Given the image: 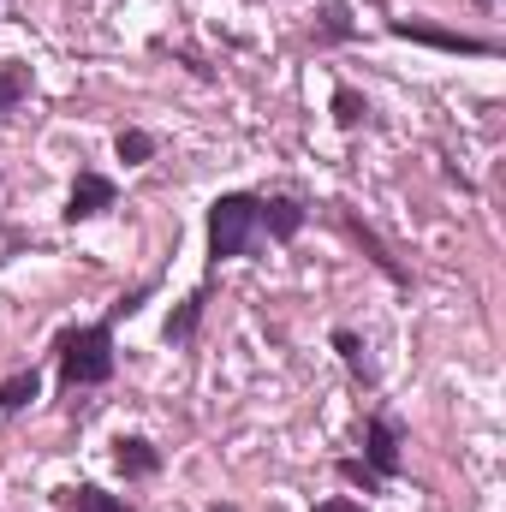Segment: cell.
<instances>
[{
  "label": "cell",
  "mask_w": 506,
  "mask_h": 512,
  "mask_svg": "<svg viewBox=\"0 0 506 512\" xmlns=\"http://www.w3.org/2000/svg\"><path fill=\"white\" fill-rule=\"evenodd\" d=\"M54 358H60V387H102L114 376V322L66 328Z\"/></svg>",
  "instance_id": "obj_1"
},
{
  "label": "cell",
  "mask_w": 506,
  "mask_h": 512,
  "mask_svg": "<svg viewBox=\"0 0 506 512\" xmlns=\"http://www.w3.org/2000/svg\"><path fill=\"white\" fill-rule=\"evenodd\" d=\"M256 203H262V197H251V191H227V197L209 203V256H215V262H233V256L251 251Z\"/></svg>",
  "instance_id": "obj_2"
},
{
  "label": "cell",
  "mask_w": 506,
  "mask_h": 512,
  "mask_svg": "<svg viewBox=\"0 0 506 512\" xmlns=\"http://www.w3.org/2000/svg\"><path fill=\"white\" fill-rule=\"evenodd\" d=\"M399 441H405L399 417H393V411H376V417H370V435H364V465L376 471L381 483L399 477Z\"/></svg>",
  "instance_id": "obj_3"
},
{
  "label": "cell",
  "mask_w": 506,
  "mask_h": 512,
  "mask_svg": "<svg viewBox=\"0 0 506 512\" xmlns=\"http://www.w3.org/2000/svg\"><path fill=\"white\" fill-rule=\"evenodd\" d=\"M114 179H102V173H78V185H72V197H66V221H96V215H108L114 209Z\"/></svg>",
  "instance_id": "obj_4"
},
{
  "label": "cell",
  "mask_w": 506,
  "mask_h": 512,
  "mask_svg": "<svg viewBox=\"0 0 506 512\" xmlns=\"http://www.w3.org/2000/svg\"><path fill=\"white\" fill-rule=\"evenodd\" d=\"M393 36L399 42H429V48H447V54H489V42L483 36H453V30H435V24H393Z\"/></svg>",
  "instance_id": "obj_5"
},
{
  "label": "cell",
  "mask_w": 506,
  "mask_h": 512,
  "mask_svg": "<svg viewBox=\"0 0 506 512\" xmlns=\"http://www.w3.org/2000/svg\"><path fill=\"white\" fill-rule=\"evenodd\" d=\"M256 227H268V233L286 245V239H298V227H304V203H292V197H268V203H256Z\"/></svg>",
  "instance_id": "obj_6"
},
{
  "label": "cell",
  "mask_w": 506,
  "mask_h": 512,
  "mask_svg": "<svg viewBox=\"0 0 506 512\" xmlns=\"http://www.w3.org/2000/svg\"><path fill=\"white\" fill-rule=\"evenodd\" d=\"M114 459H120L126 477H155V471H161V453H155L143 435H120V441H114Z\"/></svg>",
  "instance_id": "obj_7"
},
{
  "label": "cell",
  "mask_w": 506,
  "mask_h": 512,
  "mask_svg": "<svg viewBox=\"0 0 506 512\" xmlns=\"http://www.w3.org/2000/svg\"><path fill=\"white\" fill-rule=\"evenodd\" d=\"M54 501H60L66 512H126L120 495H108V489H96V483H84V489H60Z\"/></svg>",
  "instance_id": "obj_8"
},
{
  "label": "cell",
  "mask_w": 506,
  "mask_h": 512,
  "mask_svg": "<svg viewBox=\"0 0 506 512\" xmlns=\"http://www.w3.org/2000/svg\"><path fill=\"white\" fill-rule=\"evenodd\" d=\"M24 96H30V66L6 60V66H0V120H6V114L24 102Z\"/></svg>",
  "instance_id": "obj_9"
},
{
  "label": "cell",
  "mask_w": 506,
  "mask_h": 512,
  "mask_svg": "<svg viewBox=\"0 0 506 512\" xmlns=\"http://www.w3.org/2000/svg\"><path fill=\"white\" fill-rule=\"evenodd\" d=\"M36 393H42V376H36V370H24V376L0 382V411H24V405H30Z\"/></svg>",
  "instance_id": "obj_10"
},
{
  "label": "cell",
  "mask_w": 506,
  "mask_h": 512,
  "mask_svg": "<svg viewBox=\"0 0 506 512\" xmlns=\"http://www.w3.org/2000/svg\"><path fill=\"white\" fill-rule=\"evenodd\" d=\"M346 227H352V233H358V245H364V251L376 256V268H381V274H387V280H399V286H405V268H399V262H393V256L381 251V239H376V233H370V227H364V221H358V215H346Z\"/></svg>",
  "instance_id": "obj_11"
},
{
  "label": "cell",
  "mask_w": 506,
  "mask_h": 512,
  "mask_svg": "<svg viewBox=\"0 0 506 512\" xmlns=\"http://www.w3.org/2000/svg\"><path fill=\"white\" fill-rule=\"evenodd\" d=\"M203 304H209V298H203V292H191V298H185V304H179V310L167 316V340H191V328H197Z\"/></svg>",
  "instance_id": "obj_12"
},
{
  "label": "cell",
  "mask_w": 506,
  "mask_h": 512,
  "mask_svg": "<svg viewBox=\"0 0 506 512\" xmlns=\"http://www.w3.org/2000/svg\"><path fill=\"white\" fill-rule=\"evenodd\" d=\"M334 352H340V358L352 364V376H364V382H376V376H370V358H364V340H358L352 328H334Z\"/></svg>",
  "instance_id": "obj_13"
},
{
  "label": "cell",
  "mask_w": 506,
  "mask_h": 512,
  "mask_svg": "<svg viewBox=\"0 0 506 512\" xmlns=\"http://www.w3.org/2000/svg\"><path fill=\"white\" fill-rule=\"evenodd\" d=\"M364 114H370V102L358 96V90H334V126H364Z\"/></svg>",
  "instance_id": "obj_14"
},
{
  "label": "cell",
  "mask_w": 506,
  "mask_h": 512,
  "mask_svg": "<svg viewBox=\"0 0 506 512\" xmlns=\"http://www.w3.org/2000/svg\"><path fill=\"white\" fill-rule=\"evenodd\" d=\"M114 149H120V161H126V167H143V161L155 155V137L131 126V131H120V143H114Z\"/></svg>",
  "instance_id": "obj_15"
},
{
  "label": "cell",
  "mask_w": 506,
  "mask_h": 512,
  "mask_svg": "<svg viewBox=\"0 0 506 512\" xmlns=\"http://www.w3.org/2000/svg\"><path fill=\"white\" fill-rule=\"evenodd\" d=\"M340 477H346V483H358L364 495H376V489H381V477L364 465V459H340Z\"/></svg>",
  "instance_id": "obj_16"
},
{
  "label": "cell",
  "mask_w": 506,
  "mask_h": 512,
  "mask_svg": "<svg viewBox=\"0 0 506 512\" xmlns=\"http://www.w3.org/2000/svg\"><path fill=\"white\" fill-rule=\"evenodd\" d=\"M322 36H334V42H346V36H352V24H346V6H322Z\"/></svg>",
  "instance_id": "obj_17"
},
{
  "label": "cell",
  "mask_w": 506,
  "mask_h": 512,
  "mask_svg": "<svg viewBox=\"0 0 506 512\" xmlns=\"http://www.w3.org/2000/svg\"><path fill=\"white\" fill-rule=\"evenodd\" d=\"M310 512H370L364 501H346V495H334V501H322V507H310Z\"/></svg>",
  "instance_id": "obj_18"
},
{
  "label": "cell",
  "mask_w": 506,
  "mask_h": 512,
  "mask_svg": "<svg viewBox=\"0 0 506 512\" xmlns=\"http://www.w3.org/2000/svg\"><path fill=\"white\" fill-rule=\"evenodd\" d=\"M209 512H233V507H209Z\"/></svg>",
  "instance_id": "obj_19"
}]
</instances>
